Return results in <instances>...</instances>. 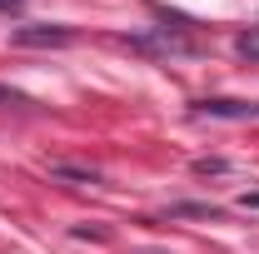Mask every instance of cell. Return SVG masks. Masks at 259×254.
<instances>
[{
    "label": "cell",
    "mask_w": 259,
    "mask_h": 254,
    "mask_svg": "<svg viewBox=\"0 0 259 254\" xmlns=\"http://www.w3.org/2000/svg\"><path fill=\"white\" fill-rule=\"evenodd\" d=\"M70 40H75L70 25H20L10 35V45H25V50H35V45H70Z\"/></svg>",
    "instance_id": "obj_1"
},
{
    "label": "cell",
    "mask_w": 259,
    "mask_h": 254,
    "mask_svg": "<svg viewBox=\"0 0 259 254\" xmlns=\"http://www.w3.org/2000/svg\"><path fill=\"white\" fill-rule=\"evenodd\" d=\"M199 115H214V120H259V105H249V100H199Z\"/></svg>",
    "instance_id": "obj_2"
},
{
    "label": "cell",
    "mask_w": 259,
    "mask_h": 254,
    "mask_svg": "<svg viewBox=\"0 0 259 254\" xmlns=\"http://www.w3.org/2000/svg\"><path fill=\"white\" fill-rule=\"evenodd\" d=\"M50 175H60V180H85V185H95L100 180V170H90V164H50Z\"/></svg>",
    "instance_id": "obj_3"
},
{
    "label": "cell",
    "mask_w": 259,
    "mask_h": 254,
    "mask_svg": "<svg viewBox=\"0 0 259 254\" xmlns=\"http://www.w3.org/2000/svg\"><path fill=\"white\" fill-rule=\"evenodd\" d=\"M175 215H199V220H220L214 204H175Z\"/></svg>",
    "instance_id": "obj_4"
},
{
    "label": "cell",
    "mask_w": 259,
    "mask_h": 254,
    "mask_svg": "<svg viewBox=\"0 0 259 254\" xmlns=\"http://www.w3.org/2000/svg\"><path fill=\"white\" fill-rule=\"evenodd\" d=\"M225 159H194V175H225Z\"/></svg>",
    "instance_id": "obj_5"
},
{
    "label": "cell",
    "mask_w": 259,
    "mask_h": 254,
    "mask_svg": "<svg viewBox=\"0 0 259 254\" xmlns=\"http://www.w3.org/2000/svg\"><path fill=\"white\" fill-rule=\"evenodd\" d=\"M0 105H30V100H25V95H15V90H5V85H0Z\"/></svg>",
    "instance_id": "obj_6"
},
{
    "label": "cell",
    "mask_w": 259,
    "mask_h": 254,
    "mask_svg": "<svg viewBox=\"0 0 259 254\" xmlns=\"http://www.w3.org/2000/svg\"><path fill=\"white\" fill-rule=\"evenodd\" d=\"M239 204H244V209H259V194H244V199H239Z\"/></svg>",
    "instance_id": "obj_7"
},
{
    "label": "cell",
    "mask_w": 259,
    "mask_h": 254,
    "mask_svg": "<svg viewBox=\"0 0 259 254\" xmlns=\"http://www.w3.org/2000/svg\"><path fill=\"white\" fill-rule=\"evenodd\" d=\"M15 5H20V0H0V10H15Z\"/></svg>",
    "instance_id": "obj_8"
}]
</instances>
